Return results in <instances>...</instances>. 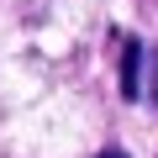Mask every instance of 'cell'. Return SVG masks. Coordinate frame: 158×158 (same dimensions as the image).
Returning <instances> with one entry per match:
<instances>
[{
  "mask_svg": "<svg viewBox=\"0 0 158 158\" xmlns=\"http://www.w3.org/2000/svg\"><path fill=\"white\" fill-rule=\"evenodd\" d=\"M95 158H127V153H121V148H111V153H95Z\"/></svg>",
  "mask_w": 158,
  "mask_h": 158,
  "instance_id": "3",
  "label": "cell"
},
{
  "mask_svg": "<svg viewBox=\"0 0 158 158\" xmlns=\"http://www.w3.org/2000/svg\"><path fill=\"white\" fill-rule=\"evenodd\" d=\"M142 90H148V100L158 106V48H148V85H142Z\"/></svg>",
  "mask_w": 158,
  "mask_h": 158,
  "instance_id": "2",
  "label": "cell"
},
{
  "mask_svg": "<svg viewBox=\"0 0 158 158\" xmlns=\"http://www.w3.org/2000/svg\"><path fill=\"white\" fill-rule=\"evenodd\" d=\"M121 95L127 100H142V42L137 37L121 42Z\"/></svg>",
  "mask_w": 158,
  "mask_h": 158,
  "instance_id": "1",
  "label": "cell"
}]
</instances>
